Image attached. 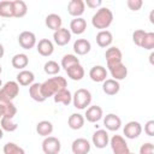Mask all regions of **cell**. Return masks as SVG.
<instances>
[{
    "label": "cell",
    "mask_w": 154,
    "mask_h": 154,
    "mask_svg": "<svg viewBox=\"0 0 154 154\" xmlns=\"http://www.w3.org/2000/svg\"><path fill=\"white\" fill-rule=\"evenodd\" d=\"M2 87V82H1V79H0V88Z\"/></svg>",
    "instance_id": "48"
},
{
    "label": "cell",
    "mask_w": 154,
    "mask_h": 154,
    "mask_svg": "<svg viewBox=\"0 0 154 154\" xmlns=\"http://www.w3.org/2000/svg\"><path fill=\"white\" fill-rule=\"evenodd\" d=\"M53 38L58 46H66L71 40V32L66 28H60L57 31H54Z\"/></svg>",
    "instance_id": "13"
},
{
    "label": "cell",
    "mask_w": 154,
    "mask_h": 154,
    "mask_svg": "<svg viewBox=\"0 0 154 154\" xmlns=\"http://www.w3.org/2000/svg\"><path fill=\"white\" fill-rule=\"evenodd\" d=\"M18 43L24 49H31L36 46V36L31 31H22L18 36Z\"/></svg>",
    "instance_id": "7"
},
{
    "label": "cell",
    "mask_w": 154,
    "mask_h": 154,
    "mask_svg": "<svg viewBox=\"0 0 154 154\" xmlns=\"http://www.w3.org/2000/svg\"><path fill=\"white\" fill-rule=\"evenodd\" d=\"M36 131L40 136L47 137L53 132V124L49 120H41L36 125Z\"/></svg>",
    "instance_id": "31"
},
{
    "label": "cell",
    "mask_w": 154,
    "mask_h": 154,
    "mask_svg": "<svg viewBox=\"0 0 154 154\" xmlns=\"http://www.w3.org/2000/svg\"><path fill=\"white\" fill-rule=\"evenodd\" d=\"M113 22V13L108 7H100L91 18V24L94 28L100 30H106Z\"/></svg>",
    "instance_id": "2"
},
{
    "label": "cell",
    "mask_w": 154,
    "mask_h": 154,
    "mask_svg": "<svg viewBox=\"0 0 154 154\" xmlns=\"http://www.w3.org/2000/svg\"><path fill=\"white\" fill-rule=\"evenodd\" d=\"M150 22H152V23H153V12H152V13H150Z\"/></svg>",
    "instance_id": "47"
},
{
    "label": "cell",
    "mask_w": 154,
    "mask_h": 154,
    "mask_svg": "<svg viewBox=\"0 0 154 154\" xmlns=\"http://www.w3.org/2000/svg\"><path fill=\"white\" fill-rule=\"evenodd\" d=\"M84 10H85V5L83 0H71L67 4V12L75 18L81 17L84 13Z\"/></svg>",
    "instance_id": "12"
},
{
    "label": "cell",
    "mask_w": 154,
    "mask_h": 154,
    "mask_svg": "<svg viewBox=\"0 0 154 154\" xmlns=\"http://www.w3.org/2000/svg\"><path fill=\"white\" fill-rule=\"evenodd\" d=\"M0 126H1L2 130L8 131V132H12V131L17 130V128H18L17 123H14L12 119L6 118V117H2V118H1V120H0Z\"/></svg>",
    "instance_id": "36"
},
{
    "label": "cell",
    "mask_w": 154,
    "mask_h": 154,
    "mask_svg": "<svg viewBox=\"0 0 154 154\" xmlns=\"http://www.w3.org/2000/svg\"><path fill=\"white\" fill-rule=\"evenodd\" d=\"M45 23H46V26L53 31H57L58 29L61 28V24H63V20H61V17L57 13H51L46 17L45 19Z\"/></svg>",
    "instance_id": "25"
},
{
    "label": "cell",
    "mask_w": 154,
    "mask_h": 154,
    "mask_svg": "<svg viewBox=\"0 0 154 154\" xmlns=\"http://www.w3.org/2000/svg\"><path fill=\"white\" fill-rule=\"evenodd\" d=\"M4 54H5V49H4V46L0 43V59L4 57Z\"/></svg>",
    "instance_id": "44"
},
{
    "label": "cell",
    "mask_w": 154,
    "mask_h": 154,
    "mask_svg": "<svg viewBox=\"0 0 154 154\" xmlns=\"http://www.w3.org/2000/svg\"><path fill=\"white\" fill-rule=\"evenodd\" d=\"M84 5H87L90 8H96V7H100L102 5V1L101 0H85Z\"/></svg>",
    "instance_id": "43"
},
{
    "label": "cell",
    "mask_w": 154,
    "mask_h": 154,
    "mask_svg": "<svg viewBox=\"0 0 154 154\" xmlns=\"http://www.w3.org/2000/svg\"><path fill=\"white\" fill-rule=\"evenodd\" d=\"M120 89V84L118 81L113 79V78H108L106 81L102 82V90L105 94L107 95H116Z\"/></svg>",
    "instance_id": "20"
},
{
    "label": "cell",
    "mask_w": 154,
    "mask_h": 154,
    "mask_svg": "<svg viewBox=\"0 0 154 154\" xmlns=\"http://www.w3.org/2000/svg\"><path fill=\"white\" fill-rule=\"evenodd\" d=\"M66 73L72 81H81L84 77V69L81 64H76L66 70Z\"/></svg>",
    "instance_id": "30"
},
{
    "label": "cell",
    "mask_w": 154,
    "mask_h": 154,
    "mask_svg": "<svg viewBox=\"0 0 154 154\" xmlns=\"http://www.w3.org/2000/svg\"><path fill=\"white\" fill-rule=\"evenodd\" d=\"M103 116V112H102V108L100 106H90L87 108V112L84 114V119H87L88 122L90 123H96L99 122Z\"/></svg>",
    "instance_id": "17"
},
{
    "label": "cell",
    "mask_w": 154,
    "mask_h": 154,
    "mask_svg": "<svg viewBox=\"0 0 154 154\" xmlns=\"http://www.w3.org/2000/svg\"><path fill=\"white\" fill-rule=\"evenodd\" d=\"M112 41H113V36L112 32L108 30H100L96 35V43L102 48L111 46Z\"/></svg>",
    "instance_id": "22"
},
{
    "label": "cell",
    "mask_w": 154,
    "mask_h": 154,
    "mask_svg": "<svg viewBox=\"0 0 154 154\" xmlns=\"http://www.w3.org/2000/svg\"><path fill=\"white\" fill-rule=\"evenodd\" d=\"M141 47L144 49H148V51L153 49V47H154V32H146Z\"/></svg>",
    "instance_id": "37"
},
{
    "label": "cell",
    "mask_w": 154,
    "mask_h": 154,
    "mask_svg": "<svg viewBox=\"0 0 154 154\" xmlns=\"http://www.w3.org/2000/svg\"><path fill=\"white\" fill-rule=\"evenodd\" d=\"M11 64L14 69H18V70H24L28 64H29V58L26 54L24 53H18V54H14L12 60H11Z\"/></svg>",
    "instance_id": "26"
},
{
    "label": "cell",
    "mask_w": 154,
    "mask_h": 154,
    "mask_svg": "<svg viewBox=\"0 0 154 154\" xmlns=\"http://www.w3.org/2000/svg\"><path fill=\"white\" fill-rule=\"evenodd\" d=\"M60 149L61 143L54 136H47L42 142V150L45 154H59Z\"/></svg>",
    "instance_id": "5"
},
{
    "label": "cell",
    "mask_w": 154,
    "mask_h": 154,
    "mask_svg": "<svg viewBox=\"0 0 154 154\" xmlns=\"http://www.w3.org/2000/svg\"><path fill=\"white\" fill-rule=\"evenodd\" d=\"M19 94V84L14 81L6 82L0 88V103L12 102V100Z\"/></svg>",
    "instance_id": "3"
},
{
    "label": "cell",
    "mask_w": 154,
    "mask_h": 154,
    "mask_svg": "<svg viewBox=\"0 0 154 154\" xmlns=\"http://www.w3.org/2000/svg\"><path fill=\"white\" fill-rule=\"evenodd\" d=\"M76 64H79V59H78L76 55H73V54H66V55H64L63 59H61V67H63L65 71L69 70L71 66H73V65H76Z\"/></svg>",
    "instance_id": "33"
},
{
    "label": "cell",
    "mask_w": 154,
    "mask_h": 154,
    "mask_svg": "<svg viewBox=\"0 0 154 154\" xmlns=\"http://www.w3.org/2000/svg\"><path fill=\"white\" fill-rule=\"evenodd\" d=\"M91 141H93V144L96 147V148H105L108 142H109V137H108V134L106 130H96L94 134H93V137H91Z\"/></svg>",
    "instance_id": "9"
},
{
    "label": "cell",
    "mask_w": 154,
    "mask_h": 154,
    "mask_svg": "<svg viewBox=\"0 0 154 154\" xmlns=\"http://www.w3.org/2000/svg\"><path fill=\"white\" fill-rule=\"evenodd\" d=\"M43 71H45L47 75H49V76H55V75H58L59 71H60V65H59L57 61H54V60H48V61L43 65Z\"/></svg>",
    "instance_id": "34"
},
{
    "label": "cell",
    "mask_w": 154,
    "mask_h": 154,
    "mask_svg": "<svg viewBox=\"0 0 154 154\" xmlns=\"http://www.w3.org/2000/svg\"><path fill=\"white\" fill-rule=\"evenodd\" d=\"M84 117L79 113H72L69 119H67V124H69V128L72 129V130H78L81 129L83 125H84Z\"/></svg>",
    "instance_id": "28"
},
{
    "label": "cell",
    "mask_w": 154,
    "mask_h": 154,
    "mask_svg": "<svg viewBox=\"0 0 154 154\" xmlns=\"http://www.w3.org/2000/svg\"><path fill=\"white\" fill-rule=\"evenodd\" d=\"M89 77L94 82H103L107 78V70L101 65H95L89 71Z\"/></svg>",
    "instance_id": "18"
},
{
    "label": "cell",
    "mask_w": 154,
    "mask_h": 154,
    "mask_svg": "<svg viewBox=\"0 0 154 154\" xmlns=\"http://www.w3.org/2000/svg\"><path fill=\"white\" fill-rule=\"evenodd\" d=\"M13 17L16 18H22L28 12V6L23 0H13Z\"/></svg>",
    "instance_id": "29"
},
{
    "label": "cell",
    "mask_w": 154,
    "mask_h": 154,
    "mask_svg": "<svg viewBox=\"0 0 154 154\" xmlns=\"http://www.w3.org/2000/svg\"><path fill=\"white\" fill-rule=\"evenodd\" d=\"M129 154H135V153H131V152H130V153H129Z\"/></svg>",
    "instance_id": "50"
},
{
    "label": "cell",
    "mask_w": 154,
    "mask_h": 154,
    "mask_svg": "<svg viewBox=\"0 0 154 154\" xmlns=\"http://www.w3.org/2000/svg\"><path fill=\"white\" fill-rule=\"evenodd\" d=\"M144 132L148 136H153L154 135V120H148L144 125Z\"/></svg>",
    "instance_id": "42"
},
{
    "label": "cell",
    "mask_w": 154,
    "mask_h": 154,
    "mask_svg": "<svg viewBox=\"0 0 154 154\" xmlns=\"http://www.w3.org/2000/svg\"><path fill=\"white\" fill-rule=\"evenodd\" d=\"M2 72V67H1V65H0V73Z\"/></svg>",
    "instance_id": "49"
},
{
    "label": "cell",
    "mask_w": 154,
    "mask_h": 154,
    "mask_svg": "<svg viewBox=\"0 0 154 154\" xmlns=\"http://www.w3.org/2000/svg\"><path fill=\"white\" fill-rule=\"evenodd\" d=\"M36 49L37 52L42 55V57H49L52 55V53L54 52V45L51 40L48 38H42L38 41V43L36 45Z\"/></svg>",
    "instance_id": "16"
},
{
    "label": "cell",
    "mask_w": 154,
    "mask_h": 154,
    "mask_svg": "<svg viewBox=\"0 0 154 154\" xmlns=\"http://www.w3.org/2000/svg\"><path fill=\"white\" fill-rule=\"evenodd\" d=\"M16 113H17V108H16V106L13 105V102L4 103V116H2V117L13 119V117L16 116Z\"/></svg>",
    "instance_id": "38"
},
{
    "label": "cell",
    "mask_w": 154,
    "mask_h": 154,
    "mask_svg": "<svg viewBox=\"0 0 154 154\" xmlns=\"http://www.w3.org/2000/svg\"><path fill=\"white\" fill-rule=\"evenodd\" d=\"M2 150H4V154H25L24 149L13 142H7L4 146Z\"/></svg>",
    "instance_id": "35"
},
{
    "label": "cell",
    "mask_w": 154,
    "mask_h": 154,
    "mask_svg": "<svg viewBox=\"0 0 154 154\" xmlns=\"http://www.w3.org/2000/svg\"><path fill=\"white\" fill-rule=\"evenodd\" d=\"M126 5H128V7L131 11H138L142 7L143 1L142 0H128L126 1Z\"/></svg>",
    "instance_id": "40"
},
{
    "label": "cell",
    "mask_w": 154,
    "mask_h": 154,
    "mask_svg": "<svg viewBox=\"0 0 154 154\" xmlns=\"http://www.w3.org/2000/svg\"><path fill=\"white\" fill-rule=\"evenodd\" d=\"M113 79L116 81H122L128 75V69L126 66L123 64V63H119V64H114V65H111V66H107Z\"/></svg>",
    "instance_id": "15"
},
{
    "label": "cell",
    "mask_w": 154,
    "mask_h": 154,
    "mask_svg": "<svg viewBox=\"0 0 154 154\" xmlns=\"http://www.w3.org/2000/svg\"><path fill=\"white\" fill-rule=\"evenodd\" d=\"M146 32H147V31H144V30H142V29H137V30H135V31L132 32V41H134V43H135L136 46L141 47Z\"/></svg>",
    "instance_id": "39"
},
{
    "label": "cell",
    "mask_w": 154,
    "mask_h": 154,
    "mask_svg": "<svg viewBox=\"0 0 154 154\" xmlns=\"http://www.w3.org/2000/svg\"><path fill=\"white\" fill-rule=\"evenodd\" d=\"M85 29H87V22L82 17L75 18L70 23V32H72V34L81 35V34H83L85 31Z\"/></svg>",
    "instance_id": "21"
},
{
    "label": "cell",
    "mask_w": 154,
    "mask_h": 154,
    "mask_svg": "<svg viewBox=\"0 0 154 154\" xmlns=\"http://www.w3.org/2000/svg\"><path fill=\"white\" fill-rule=\"evenodd\" d=\"M109 142H111L109 144L113 150V154H129L130 153L126 141L120 135H114Z\"/></svg>",
    "instance_id": "6"
},
{
    "label": "cell",
    "mask_w": 154,
    "mask_h": 154,
    "mask_svg": "<svg viewBox=\"0 0 154 154\" xmlns=\"http://www.w3.org/2000/svg\"><path fill=\"white\" fill-rule=\"evenodd\" d=\"M140 154H154V146L153 143L148 142L141 146L140 148Z\"/></svg>",
    "instance_id": "41"
},
{
    "label": "cell",
    "mask_w": 154,
    "mask_h": 154,
    "mask_svg": "<svg viewBox=\"0 0 154 154\" xmlns=\"http://www.w3.org/2000/svg\"><path fill=\"white\" fill-rule=\"evenodd\" d=\"M105 58H106V61H107V66H111V65L122 63L123 54H122V51L118 47H109L105 53Z\"/></svg>",
    "instance_id": "10"
},
{
    "label": "cell",
    "mask_w": 154,
    "mask_h": 154,
    "mask_svg": "<svg viewBox=\"0 0 154 154\" xmlns=\"http://www.w3.org/2000/svg\"><path fill=\"white\" fill-rule=\"evenodd\" d=\"M29 95L32 100H35L36 102H43L46 100V97L42 94V89H41V83H32L29 87Z\"/></svg>",
    "instance_id": "27"
},
{
    "label": "cell",
    "mask_w": 154,
    "mask_h": 154,
    "mask_svg": "<svg viewBox=\"0 0 154 154\" xmlns=\"http://www.w3.org/2000/svg\"><path fill=\"white\" fill-rule=\"evenodd\" d=\"M34 79H35V75L29 70H22L17 75V83L23 87H26V85L30 87L34 83Z\"/></svg>",
    "instance_id": "23"
},
{
    "label": "cell",
    "mask_w": 154,
    "mask_h": 154,
    "mask_svg": "<svg viewBox=\"0 0 154 154\" xmlns=\"http://www.w3.org/2000/svg\"><path fill=\"white\" fill-rule=\"evenodd\" d=\"M91 45L87 38H78L73 43V51L77 55H85L90 52Z\"/></svg>",
    "instance_id": "19"
},
{
    "label": "cell",
    "mask_w": 154,
    "mask_h": 154,
    "mask_svg": "<svg viewBox=\"0 0 154 154\" xmlns=\"http://www.w3.org/2000/svg\"><path fill=\"white\" fill-rule=\"evenodd\" d=\"M103 125L109 131H117L122 126V120L117 114L109 113L103 118Z\"/></svg>",
    "instance_id": "14"
},
{
    "label": "cell",
    "mask_w": 154,
    "mask_h": 154,
    "mask_svg": "<svg viewBox=\"0 0 154 154\" xmlns=\"http://www.w3.org/2000/svg\"><path fill=\"white\" fill-rule=\"evenodd\" d=\"M2 137H4V130H2L1 128H0V140H1Z\"/></svg>",
    "instance_id": "46"
},
{
    "label": "cell",
    "mask_w": 154,
    "mask_h": 154,
    "mask_svg": "<svg viewBox=\"0 0 154 154\" xmlns=\"http://www.w3.org/2000/svg\"><path fill=\"white\" fill-rule=\"evenodd\" d=\"M71 150L73 154H88L90 152V143L85 138H76L71 144Z\"/></svg>",
    "instance_id": "11"
},
{
    "label": "cell",
    "mask_w": 154,
    "mask_h": 154,
    "mask_svg": "<svg viewBox=\"0 0 154 154\" xmlns=\"http://www.w3.org/2000/svg\"><path fill=\"white\" fill-rule=\"evenodd\" d=\"M67 85V82L64 77L61 76H55L52 78H48L47 81H45L43 83H41V89H42V94L46 99L53 96L55 93H58L61 89H65Z\"/></svg>",
    "instance_id": "1"
},
{
    "label": "cell",
    "mask_w": 154,
    "mask_h": 154,
    "mask_svg": "<svg viewBox=\"0 0 154 154\" xmlns=\"http://www.w3.org/2000/svg\"><path fill=\"white\" fill-rule=\"evenodd\" d=\"M72 102L73 106L78 109H85L87 106L90 105L91 102V94L88 89L84 88H79L75 91V94L72 95Z\"/></svg>",
    "instance_id": "4"
},
{
    "label": "cell",
    "mask_w": 154,
    "mask_h": 154,
    "mask_svg": "<svg viewBox=\"0 0 154 154\" xmlns=\"http://www.w3.org/2000/svg\"><path fill=\"white\" fill-rule=\"evenodd\" d=\"M53 99H54V102H57V103H63L65 106H69L72 101V94L70 90H67L65 88V89H61L58 93H55L53 95Z\"/></svg>",
    "instance_id": "24"
},
{
    "label": "cell",
    "mask_w": 154,
    "mask_h": 154,
    "mask_svg": "<svg viewBox=\"0 0 154 154\" xmlns=\"http://www.w3.org/2000/svg\"><path fill=\"white\" fill-rule=\"evenodd\" d=\"M123 132H124L125 137L129 138V140L137 138L141 135V132H142V125L138 122L131 120V122H129V123L125 124Z\"/></svg>",
    "instance_id": "8"
},
{
    "label": "cell",
    "mask_w": 154,
    "mask_h": 154,
    "mask_svg": "<svg viewBox=\"0 0 154 154\" xmlns=\"http://www.w3.org/2000/svg\"><path fill=\"white\" fill-rule=\"evenodd\" d=\"M4 116V103H0V120Z\"/></svg>",
    "instance_id": "45"
},
{
    "label": "cell",
    "mask_w": 154,
    "mask_h": 154,
    "mask_svg": "<svg viewBox=\"0 0 154 154\" xmlns=\"http://www.w3.org/2000/svg\"><path fill=\"white\" fill-rule=\"evenodd\" d=\"M0 16L4 17V18L13 17L12 1H0Z\"/></svg>",
    "instance_id": "32"
}]
</instances>
